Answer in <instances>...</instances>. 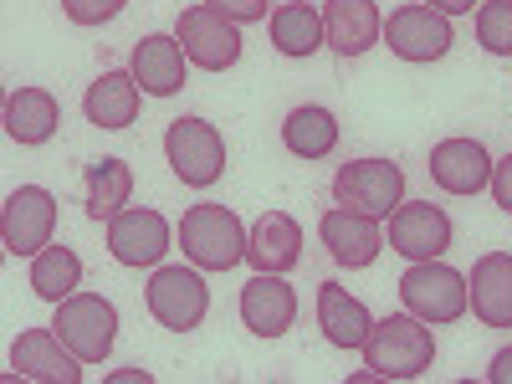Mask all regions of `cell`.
Returning a JSON list of instances; mask_svg holds the SVG:
<instances>
[{"instance_id": "cell-20", "label": "cell", "mask_w": 512, "mask_h": 384, "mask_svg": "<svg viewBox=\"0 0 512 384\" xmlns=\"http://www.w3.org/2000/svg\"><path fill=\"white\" fill-rule=\"evenodd\" d=\"M185 47H180V36H144L139 47H134V82L149 93V98H175L185 88Z\"/></svg>"}, {"instance_id": "cell-11", "label": "cell", "mask_w": 512, "mask_h": 384, "mask_svg": "<svg viewBox=\"0 0 512 384\" xmlns=\"http://www.w3.org/2000/svg\"><path fill=\"white\" fill-rule=\"evenodd\" d=\"M390 251L405 262H436L451 251V216L431 200H400L390 216Z\"/></svg>"}, {"instance_id": "cell-18", "label": "cell", "mask_w": 512, "mask_h": 384, "mask_svg": "<svg viewBox=\"0 0 512 384\" xmlns=\"http://www.w3.org/2000/svg\"><path fill=\"white\" fill-rule=\"evenodd\" d=\"M323 36L338 57H364L384 36V16L374 0H328L323 6Z\"/></svg>"}, {"instance_id": "cell-16", "label": "cell", "mask_w": 512, "mask_h": 384, "mask_svg": "<svg viewBox=\"0 0 512 384\" xmlns=\"http://www.w3.org/2000/svg\"><path fill=\"white\" fill-rule=\"evenodd\" d=\"M246 262L256 272H292L303 262V226L287 210H262V221L246 231Z\"/></svg>"}, {"instance_id": "cell-8", "label": "cell", "mask_w": 512, "mask_h": 384, "mask_svg": "<svg viewBox=\"0 0 512 384\" xmlns=\"http://www.w3.org/2000/svg\"><path fill=\"white\" fill-rule=\"evenodd\" d=\"M384 41H390V52L400 62H441L451 52V16L425 6V0H415V6H400L390 11V21H384Z\"/></svg>"}, {"instance_id": "cell-19", "label": "cell", "mask_w": 512, "mask_h": 384, "mask_svg": "<svg viewBox=\"0 0 512 384\" xmlns=\"http://www.w3.org/2000/svg\"><path fill=\"white\" fill-rule=\"evenodd\" d=\"M472 313L482 318V328H512V251H487L472 267Z\"/></svg>"}, {"instance_id": "cell-7", "label": "cell", "mask_w": 512, "mask_h": 384, "mask_svg": "<svg viewBox=\"0 0 512 384\" xmlns=\"http://www.w3.org/2000/svg\"><path fill=\"white\" fill-rule=\"evenodd\" d=\"M144 297H149L154 323L169 328V333H190L210 313V287H205V277L195 267H159L149 277V292Z\"/></svg>"}, {"instance_id": "cell-25", "label": "cell", "mask_w": 512, "mask_h": 384, "mask_svg": "<svg viewBox=\"0 0 512 384\" xmlns=\"http://www.w3.org/2000/svg\"><path fill=\"white\" fill-rule=\"evenodd\" d=\"M282 144L297 154V159H328L338 149V118L318 103H303L292 108L287 123H282Z\"/></svg>"}, {"instance_id": "cell-23", "label": "cell", "mask_w": 512, "mask_h": 384, "mask_svg": "<svg viewBox=\"0 0 512 384\" xmlns=\"http://www.w3.org/2000/svg\"><path fill=\"white\" fill-rule=\"evenodd\" d=\"M57 123H62V108H57V98L47 88H16L6 98V134L26 149L47 144L57 134Z\"/></svg>"}, {"instance_id": "cell-24", "label": "cell", "mask_w": 512, "mask_h": 384, "mask_svg": "<svg viewBox=\"0 0 512 384\" xmlns=\"http://www.w3.org/2000/svg\"><path fill=\"white\" fill-rule=\"evenodd\" d=\"M267 26H272V47H277L282 57H313L318 47H328L323 11H313L308 0H282Z\"/></svg>"}, {"instance_id": "cell-33", "label": "cell", "mask_w": 512, "mask_h": 384, "mask_svg": "<svg viewBox=\"0 0 512 384\" xmlns=\"http://www.w3.org/2000/svg\"><path fill=\"white\" fill-rule=\"evenodd\" d=\"M108 379H113V384H149L154 374H149V369H118V374H108Z\"/></svg>"}, {"instance_id": "cell-29", "label": "cell", "mask_w": 512, "mask_h": 384, "mask_svg": "<svg viewBox=\"0 0 512 384\" xmlns=\"http://www.w3.org/2000/svg\"><path fill=\"white\" fill-rule=\"evenodd\" d=\"M123 6L128 0H62V11H67L72 26H103V21L123 16Z\"/></svg>"}, {"instance_id": "cell-31", "label": "cell", "mask_w": 512, "mask_h": 384, "mask_svg": "<svg viewBox=\"0 0 512 384\" xmlns=\"http://www.w3.org/2000/svg\"><path fill=\"white\" fill-rule=\"evenodd\" d=\"M492 200L512 216V154H507L502 164H492Z\"/></svg>"}, {"instance_id": "cell-2", "label": "cell", "mask_w": 512, "mask_h": 384, "mask_svg": "<svg viewBox=\"0 0 512 384\" xmlns=\"http://www.w3.org/2000/svg\"><path fill=\"white\" fill-rule=\"evenodd\" d=\"M180 246L200 272H231L236 262H246V226L231 205L200 200L180 221Z\"/></svg>"}, {"instance_id": "cell-10", "label": "cell", "mask_w": 512, "mask_h": 384, "mask_svg": "<svg viewBox=\"0 0 512 384\" xmlns=\"http://www.w3.org/2000/svg\"><path fill=\"white\" fill-rule=\"evenodd\" d=\"M57 231V195L41 185H21L11 190L6 210H0V236H6L11 256H36L41 246H52Z\"/></svg>"}, {"instance_id": "cell-21", "label": "cell", "mask_w": 512, "mask_h": 384, "mask_svg": "<svg viewBox=\"0 0 512 384\" xmlns=\"http://www.w3.org/2000/svg\"><path fill=\"white\" fill-rule=\"evenodd\" d=\"M318 328L333 349H364V338L374 328L369 308L359 303V297H349L338 282H323L318 287Z\"/></svg>"}, {"instance_id": "cell-14", "label": "cell", "mask_w": 512, "mask_h": 384, "mask_svg": "<svg viewBox=\"0 0 512 384\" xmlns=\"http://www.w3.org/2000/svg\"><path fill=\"white\" fill-rule=\"evenodd\" d=\"M11 369L36 384H77L82 379V359L57 338V328H26L11 344Z\"/></svg>"}, {"instance_id": "cell-12", "label": "cell", "mask_w": 512, "mask_h": 384, "mask_svg": "<svg viewBox=\"0 0 512 384\" xmlns=\"http://www.w3.org/2000/svg\"><path fill=\"white\" fill-rule=\"evenodd\" d=\"M108 251L118 267H159L164 251H169V221L159 216V210H118V216L108 221Z\"/></svg>"}, {"instance_id": "cell-34", "label": "cell", "mask_w": 512, "mask_h": 384, "mask_svg": "<svg viewBox=\"0 0 512 384\" xmlns=\"http://www.w3.org/2000/svg\"><path fill=\"white\" fill-rule=\"evenodd\" d=\"M425 6H436L446 16H466V11H472V0H425Z\"/></svg>"}, {"instance_id": "cell-15", "label": "cell", "mask_w": 512, "mask_h": 384, "mask_svg": "<svg viewBox=\"0 0 512 384\" xmlns=\"http://www.w3.org/2000/svg\"><path fill=\"white\" fill-rule=\"evenodd\" d=\"M241 323L256 338H282L297 323V292L282 282V272H256L241 287Z\"/></svg>"}, {"instance_id": "cell-17", "label": "cell", "mask_w": 512, "mask_h": 384, "mask_svg": "<svg viewBox=\"0 0 512 384\" xmlns=\"http://www.w3.org/2000/svg\"><path fill=\"white\" fill-rule=\"evenodd\" d=\"M431 180L446 195H477L492 185V154L477 139H441L431 149Z\"/></svg>"}, {"instance_id": "cell-22", "label": "cell", "mask_w": 512, "mask_h": 384, "mask_svg": "<svg viewBox=\"0 0 512 384\" xmlns=\"http://www.w3.org/2000/svg\"><path fill=\"white\" fill-rule=\"evenodd\" d=\"M139 98L144 88L134 82V72H103L82 98V113H88L93 128H128L139 118Z\"/></svg>"}, {"instance_id": "cell-9", "label": "cell", "mask_w": 512, "mask_h": 384, "mask_svg": "<svg viewBox=\"0 0 512 384\" xmlns=\"http://www.w3.org/2000/svg\"><path fill=\"white\" fill-rule=\"evenodd\" d=\"M175 36H180L185 57L195 67H205V72H226V67L241 62V26L226 21L221 11H210L205 0H200V6H190V11H180Z\"/></svg>"}, {"instance_id": "cell-4", "label": "cell", "mask_w": 512, "mask_h": 384, "mask_svg": "<svg viewBox=\"0 0 512 384\" xmlns=\"http://www.w3.org/2000/svg\"><path fill=\"white\" fill-rule=\"evenodd\" d=\"M57 338L82 359V364H103L113 338H118V313L103 292H72L57 303Z\"/></svg>"}, {"instance_id": "cell-28", "label": "cell", "mask_w": 512, "mask_h": 384, "mask_svg": "<svg viewBox=\"0 0 512 384\" xmlns=\"http://www.w3.org/2000/svg\"><path fill=\"white\" fill-rule=\"evenodd\" d=\"M477 41L492 57H512V0H487L477 11Z\"/></svg>"}, {"instance_id": "cell-1", "label": "cell", "mask_w": 512, "mask_h": 384, "mask_svg": "<svg viewBox=\"0 0 512 384\" xmlns=\"http://www.w3.org/2000/svg\"><path fill=\"white\" fill-rule=\"evenodd\" d=\"M364 364L379 379H420L436 364V338L431 323H420L415 313H390L379 318L364 338Z\"/></svg>"}, {"instance_id": "cell-13", "label": "cell", "mask_w": 512, "mask_h": 384, "mask_svg": "<svg viewBox=\"0 0 512 384\" xmlns=\"http://www.w3.org/2000/svg\"><path fill=\"white\" fill-rule=\"evenodd\" d=\"M318 236L328 246V256L338 267H374L379 262V251H384V231L374 216H364V210H349V205H333L323 210V221H318Z\"/></svg>"}, {"instance_id": "cell-30", "label": "cell", "mask_w": 512, "mask_h": 384, "mask_svg": "<svg viewBox=\"0 0 512 384\" xmlns=\"http://www.w3.org/2000/svg\"><path fill=\"white\" fill-rule=\"evenodd\" d=\"M210 11H221L226 21L236 26H251V21H267V0H205Z\"/></svg>"}, {"instance_id": "cell-27", "label": "cell", "mask_w": 512, "mask_h": 384, "mask_svg": "<svg viewBox=\"0 0 512 384\" xmlns=\"http://www.w3.org/2000/svg\"><path fill=\"white\" fill-rule=\"evenodd\" d=\"M82 287V256L72 246H41L31 256V292L47 297V303H62Z\"/></svg>"}, {"instance_id": "cell-5", "label": "cell", "mask_w": 512, "mask_h": 384, "mask_svg": "<svg viewBox=\"0 0 512 384\" xmlns=\"http://www.w3.org/2000/svg\"><path fill=\"white\" fill-rule=\"evenodd\" d=\"M164 159L185 185L205 190L226 175V139H221V128L205 123V118H175L164 134Z\"/></svg>"}, {"instance_id": "cell-26", "label": "cell", "mask_w": 512, "mask_h": 384, "mask_svg": "<svg viewBox=\"0 0 512 384\" xmlns=\"http://www.w3.org/2000/svg\"><path fill=\"white\" fill-rule=\"evenodd\" d=\"M128 195H134V169H128V159H93L88 164V216L93 221H113L118 210H128Z\"/></svg>"}, {"instance_id": "cell-3", "label": "cell", "mask_w": 512, "mask_h": 384, "mask_svg": "<svg viewBox=\"0 0 512 384\" xmlns=\"http://www.w3.org/2000/svg\"><path fill=\"white\" fill-rule=\"evenodd\" d=\"M400 303H405V313H415L420 323L436 328V323L466 318L472 292H466V277L436 256V262H410V272L400 277Z\"/></svg>"}, {"instance_id": "cell-32", "label": "cell", "mask_w": 512, "mask_h": 384, "mask_svg": "<svg viewBox=\"0 0 512 384\" xmlns=\"http://www.w3.org/2000/svg\"><path fill=\"white\" fill-rule=\"evenodd\" d=\"M487 379H492V384H512V349H502V354L492 359V369H487Z\"/></svg>"}, {"instance_id": "cell-6", "label": "cell", "mask_w": 512, "mask_h": 384, "mask_svg": "<svg viewBox=\"0 0 512 384\" xmlns=\"http://www.w3.org/2000/svg\"><path fill=\"white\" fill-rule=\"evenodd\" d=\"M333 200L384 221V216H395V205L405 200V169L390 164V159H349V164H338V175H333Z\"/></svg>"}]
</instances>
